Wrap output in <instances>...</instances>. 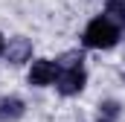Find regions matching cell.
Instances as JSON below:
<instances>
[{"instance_id":"obj_9","label":"cell","mask_w":125,"mask_h":122,"mask_svg":"<svg viewBox=\"0 0 125 122\" xmlns=\"http://www.w3.org/2000/svg\"><path fill=\"white\" fill-rule=\"evenodd\" d=\"M3 52H6V38L0 35V55H3Z\"/></svg>"},{"instance_id":"obj_10","label":"cell","mask_w":125,"mask_h":122,"mask_svg":"<svg viewBox=\"0 0 125 122\" xmlns=\"http://www.w3.org/2000/svg\"><path fill=\"white\" fill-rule=\"evenodd\" d=\"M99 122H108V119H99Z\"/></svg>"},{"instance_id":"obj_7","label":"cell","mask_w":125,"mask_h":122,"mask_svg":"<svg viewBox=\"0 0 125 122\" xmlns=\"http://www.w3.org/2000/svg\"><path fill=\"white\" fill-rule=\"evenodd\" d=\"M58 64L67 67V70H70V67H82V52H76V50H73V52H64L61 58H58Z\"/></svg>"},{"instance_id":"obj_2","label":"cell","mask_w":125,"mask_h":122,"mask_svg":"<svg viewBox=\"0 0 125 122\" xmlns=\"http://www.w3.org/2000/svg\"><path fill=\"white\" fill-rule=\"evenodd\" d=\"M84 81H87L84 70H82V67H70V70L58 73V79H55V87H58V93H61V96H76V93H82Z\"/></svg>"},{"instance_id":"obj_3","label":"cell","mask_w":125,"mask_h":122,"mask_svg":"<svg viewBox=\"0 0 125 122\" xmlns=\"http://www.w3.org/2000/svg\"><path fill=\"white\" fill-rule=\"evenodd\" d=\"M58 79V61H50V58H41L32 64L29 70V84L35 87H47V84H52Z\"/></svg>"},{"instance_id":"obj_8","label":"cell","mask_w":125,"mask_h":122,"mask_svg":"<svg viewBox=\"0 0 125 122\" xmlns=\"http://www.w3.org/2000/svg\"><path fill=\"white\" fill-rule=\"evenodd\" d=\"M102 111H105V116H116V113H119V105H116V102H105Z\"/></svg>"},{"instance_id":"obj_6","label":"cell","mask_w":125,"mask_h":122,"mask_svg":"<svg viewBox=\"0 0 125 122\" xmlns=\"http://www.w3.org/2000/svg\"><path fill=\"white\" fill-rule=\"evenodd\" d=\"M105 12H108L111 20H122V23H125V0H108Z\"/></svg>"},{"instance_id":"obj_1","label":"cell","mask_w":125,"mask_h":122,"mask_svg":"<svg viewBox=\"0 0 125 122\" xmlns=\"http://www.w3.org/2000/svg\"><path fill=\"white\" fill-rule=\"evenodd\" d=\"M119 41V26L111 18H93L84 29V47L90 50H111Z\"/></svg>"},{"instance_id":"obj_5","label":"cell","mask_w":125,"mask_h":122,"mask_svg":"<svg viewBox=\"0 0 125 122\" xmlns=\"http://www.w3.org/2000/svg\"><path fill=\"white\" fill-rule=\"evenodd\" d=\"M23 102L18 96H9V99H0V122H15L23 116Z\"/></svg>"},{"instance_id":"obj_4","label":"cell","mask_w":125,"mask_h":122,"mask_svg":"<svg viewBox=\"0 0 125 122\" xmlns=\"http://www.w3.org/2000/svg\"><path fill=\"white\" fill-rule=\"evenodd\" d=\"M6 61H12V64H23V61H29L32 55V41L29 38H12L9 44H6Z\"/></svg>"}]
</instances>
